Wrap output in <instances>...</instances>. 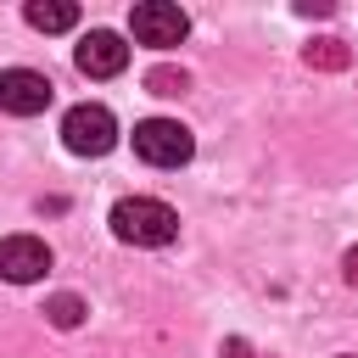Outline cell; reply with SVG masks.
I'll list each match as a JSON object with an SVG mask.
<instances>
[{"label":"cell","instance_id":"10","mask_svg":"<svg viewBox=\"0 0 358 358\" xmlns=\"http://www.w3.org/2000/svg\"><path fill=\"white\" fill-rule=\"evenodd\" d=\"M84 313H90V308H84L73 291H56V296L45 302V319H50L56 330H78V324H84Z\"/></svg>","mask_w":358,"mask_h":358},{"label":"cell","instance_id":"4","mask_svg":"<svg viewBox=\"0 0 358 358\" xmlns=\"http://www.w3.org/2000/svg\"><path fill=\"white\" fill-rule=\"evenodd\" d=\"M129 28H134V39H140V45L168 50V45H179V39L190 34V17H185L173 0H140V6L129 11Z\"/></svg>","mask_w":358,"mask_h":358},{"label":"cell","instance_id":"12","mask_svg":"<svg viewBox=\"0 0 358 358\" xmlns=\"http://www.w3.org/2000/svg\"><path fill=\"white\" fill-rule=\"evenodd\" d=\"M341 274H347V285H352V291H358V246H352V252H347V257H341Z\"/></svg>","mask_w":358,"mask_h":358},{"label":"cell","instance_id":"11","mask_svg":"<svg viewBox=\"0 0 358 358\" xmlns=\"http://www.w3.org/2000/svg\"><path fill=\"white\" fill-rule=\"evenodd\" d=\"M145 90H151V95H185L190 78H185V67H151V73H145Z\"/></svg>","mask_w":358,"mask_h":358},{"label":"cell","instance_id":"8","mask_svg":"<svg viewBox=\"0 0 358 358\" xmlns=\"http://www.w3.org/2000/svg\"><path fill=\"white\" fill-rule=\"evenodd\" d=\"M22 17H28V28H39V34H67V28L78 22V6H73V0H28Z\"/></svg>","mask_w":358,"mask_h":358},{"label":"cell","instance_id":"5","mask_svg":"<svg viewBox=\"0 0 358 358\" xmlns=\"http://www.w3.org/2000/svg\"><path fill=\"white\" fill-rule=\"evenodd\" d=\"M73 62H78L84 78H117V73L129 67V45H123V34H112V28H90V34L78 39Z\"/></svg>","mask_w":358,"mask_h":358},{"label":"cell","instance_id":"13","mask_svg":"<svg viewBox=\"0 0 358 358\" xmlns=\"http://www.w3.org/2000/svg\"><path fill=\"white\" fill-rule=\"evenodd\" d=\"M296 11H302V17H330V0H302Z\"/></svg>","mask_w":358,"mask_h":358},{"label":"cell","instance_id":"7","mask_svg":"<svg viewBox=\"0 0 358 358\" xmlns=\"http://www.w3.org/2000/svg\"><path fill=\"white\" fill-rule=\"evenodd\" d=\"M50 274V246L34 241V235H6L0 241V280L11 285H28V280H45Z\"/></svg>","mask_w":358,"mask_h":358},{"label":"cell","instance_id":"3","mask_svg":"<svg viewBox=\"0 0 358 358\" xmlns=\"http://www.w3.org/2000/svg\"><path fill=\"white\" fill-rule=\"evenodd\" d=\"M190 151H196V140H190L185 123H173V117H145V123H134V157H140V162H151V168H179V162H190Z\"/></svg>","mask_w":358,"mask_h":358},{"label":"cell","instance_id":"2","mask_svg":"<svg viewBox=\"0 0 358 358\" xmlns=\"http://www.w3.org/2000/svg\"><path fill=\"white\" fill-rule=\"evenodd\" d=\"M62 145H67L73 157H106V151L117 145V117H112L106 106L84 101V106H73V112L62 117Z\"/></svg>","mask_w":358,"mask_h":358},{"label":"cell","instance_id":"14","mask_svg":"<svg viewBox=\"0 0 358 358\" xmlns=\"http://www.w3.org/2000/svg\"><path fill=\"white\" fill-rule=\"evenodd\" d=\"M347 358H352V352H347Z\"/></svg>","mask_w":358,"mask_h":358},{"label":"cell","instance_id":"1","mask_svg":"<svg viewBox=\"0 0 358 358\" xmlns=\"http://www.w3.org/2000/svg\"><path fill=\"white\" fill-rule=\"evenodd\" d=\"M112 235L123 246H168L179 235V213L168 201H151V196H123L112 207Z\"/></svg>","mask_w":358,"mask_h":358},{"label":"cell","instance_id":"9","mask_svg":"<svg viewBox=\"0 0 358 358\" xmlns=\"http://www.w3.org/2000/svg\"><path fill=\"white\" fill-rule=\"evenodd\" d=\"M302 62L319 73H341L352 62V50H347V39H313V45H302Z\"/></svg>","mask_w":358,"mask_h":358},{"label":"cell","instance_id":"6","mask_svg":"<svg viewBox=\"0 0 358 358\" xmlns=\"http://www.w3.org/2000/svg\"><path fill=\"white\" fill-rule=\"evenodd\" d=\"M50 95H56L50 78L34 73V67H6V73H0V112H11V117H34V112H45Z\"/></svg>","mask_w":358,"mask_h":358}]
</instances>
